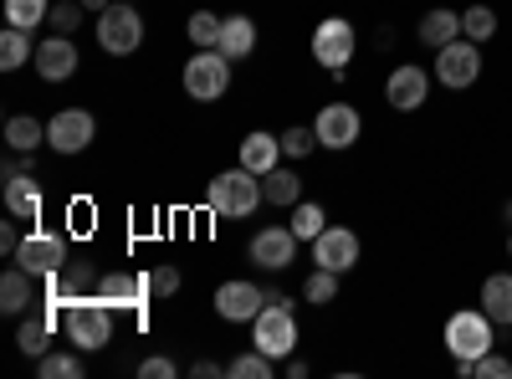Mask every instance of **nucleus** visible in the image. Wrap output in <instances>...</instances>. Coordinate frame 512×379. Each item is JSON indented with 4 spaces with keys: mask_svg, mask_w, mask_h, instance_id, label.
<instances>
[{
    "mask_svg": "<svg viewBox=\"0 0 512 379\" xmlns=\"http://www.w3.org/2000/svg\"><path fill=\"white\" fill-rule=\"evenodd\" d=\"M62 333L72 339V349L82 354H98L113 344V308L103 292H82V298H72L62 308Z\"/></svg>",
    "mask_w": 512,
    "mask_h": 379,
    "instance_id": "1",
    "label": "nucleus"
},
{
    "mask_svg": "<svg viewBox=\"0 0 512 379\" xmlns=\"http://www.w3.org/2000/svg\"><path fill=\"white\" fill-rule=\"evenodd\" d=\"M205 205H210V216H221V221H246L256 205H267L262 195V175H251V170H221L216 180L205 185Z\"/></svg>",
    "mask_w": 512,
    "mask_h": 379,
    "instance_id": "2",
    "label": "nucleus"
},
{
    "mask_svg": "<svg viewBox=\"0 0 512 379\" xmlns=\"http://www.w3.org/2000/svg\"><path fill=\"white\" fill-rule=\"evenodd\" d=\"M267 308L251 318V344L262 349L267 359H292L297 354V318H292V303L282 298V292H267Z\"/></svg>",
    "mask_w": 512,
    "mask_h": 379,
    "instance_id": "3",
    "label": "nucleus"
},
{
    "mask_svg": "<svg viewBox=\"0 0 512 379\" xmlns=\"http://www.w3.org/2000/svg\"><path fill=\"white\" fill-rule=\"evenodd\" d=\"M180 82H185V98L216 103V98H226V88H231V57L216 52V47H195V57L185 62Z\"/></svg>",
    "mask_w": 512,
    "mask_h": 379,
    "instance_id": "4",
    "label": "nucleus"
},
{
    "mask_svg": "<svg viewBox=\"0 0 512 379\" xmlns=\"http://www.w3.org/2000/svg\"><path fill=\"white\" fill-rule=\"evenodd\" d=\"M446 349L451 359H482L497 349V323L482 308H461L446 318Z\"/></svg>",
    "mask_w": 512,
    "mask_h": 379,
    "instance_id": "5",
    "label": "nucleus"
},
{
    "mask_svg": "<svg viewBox=\"0 0 512 379\" xmlns=\"http://www.w3.org/2000/svg\"><path fill=\"white\" fill-rule=\"evenodd\" d=\"M98 47L108 57H134L144 47V16L128 6V0H113V6L98 16Z\"/></svg>",
    "mask_w": 512,
    "mask_h": 379,
    "instance_id": "6",
    "label": "nucleus"
},
{
    "mask_svg": "<svg viewBox=\"0 0 512 379\" xmlns=\"http://www.w3.org/2000/svg\"><path fill=\"white\" fill-rule=\"evenodd\" d=\"M431 77L441 82V88H451V93H466V88L482 77V47H477V41H466V36L446 41V47L436 52Z\"/></svg>",
    "mask_w": 512,
    "mask_h": 379,
    "instance_id": "7",
    "label": "nucleus"
},
{
    "mask_svg": "<svg viewBox=\"0 0 512 379\" xmlns=\"http://www.w3.org/2000/svg\"><path fill=\"white\" fill-rule=\"evenodd\" d=\"M313 134H318V144H323V149L344 154V149H354V144H359V134H364V113H359L354 103H344V98H333V103H323V108H318Z\"/></svg>",
    "mask_w": 512,
    "mask_h": 379,
    "instance_id": "8",
    "label": "nucleus"
},
{
    "mask_svg": "<svg viewBox=\"0 0 512 379\" xmlns=\"http://www.w3.org/2000/svg\"><path fill=\"white\" fill-rule=\"evenodd\" d=\"M11 262L26 267V272L41 282V277L62 272L72 257H67V241H62L57 231H31V236H21V246H16V257H11Z\"/></svg>",
    "mask_w": 512,
    "mask_h": 379,
    "instance_id": "9",
    "label": "nucleus"
},
{
    "mask_svg": "<svg viewBox=\"0 0 512 379\" xmlns=\"http://www.w3.org/2000/svg\"><path fill=\"white\" fill-rule=\"evenodd\" d=\"M98 139V118L88 113V108H62V113H52L47 118V149H57V154H82Z\"/></svg>",
    "mask_w": 512,
    "mask_h": 379,
    "instance_id": "10",
    "label": "nucleus"
},
{
    "mask_svg": "<svg viewBox=\"0 0 512 379\" xmlns=\"http://www.w3.org/2000/svg\"><path fill=\"white\" fill-rule=\"evenodd\" d=\"M354 52H359V36H354V26H349L344 16L318 21V31H313V57H318V67L349 72V57H354Z\"/></svg>",
    "mask_w": 512,
    "mask_h": 379,
    "instance_id": "11",
    "label": "nucleus"
},
{
    "mask_svg": "<svg viewBox=\"0 0 512 379\" xmlns=\"http://www.w3.org/2000/svg\"><path fill=\"white\" fill-rule=\"evenodd\" d=\"M98 292L108 298V308H113V313H123V308H128L139 323H149V318H144V303L154 298L149 272H103V277H98Z\"/></svg>",
    "mask_w": 512,
    "mask_h": 379,
    "instance_id": "12",
    "label": "nucleus"
},
{
    "mask_svg": "<svg viewBox=\"0 0 512 379\" xmlns=\"http://www.w3.org/2000/svg\"><path fill=\"white\" fill-rule=\"evenodd\" d=\"M359 257H364V246H359V231H349V226H328L318 241H313V267H328V272H354L359 267Z\"/></svg>",
    "mask_w": 512,
    "mask_h": 379,
    "instance_id": "13",
    "label": "nucleus"
},
{
    "mask_svg": "<svg viewBox=\"0 0 512 379\" xmlns=\"http://www.w3.org/2000/svg\"><path fill=\"white\" fill-rule=\"evenodd\" d=\"M292 262H297V231L292 226H262L251 236V267L287 272Z\"/></svg>",
    "mask_w": 512,
    "mask_h": 379,
    "instance_id": "14",
    "label": "nucleus"
},
{
    "mask_svg": "<svg viewBox=\"0 0 512 379\" xmlns=\"http://www.w3.org/2000/svg\"><path fill=\"white\" fill-rule=\"evenodd\" d=\"M267 303H272V298H267V292L256 287V282H246V277L216 287V318H221V323H251Z\"/></svg>",
    "mask_w": 512,
    "mask_h": 379,
    "instance_id": "15",
    "label": "nucleus"
},
{
    "mask_svg": "<svg viewBox=\"0 0 512 379\" xmlns=\"http://www.w3.org/2000/svg\"><path fill=\"white\" fill-rule=\"evenodd\" d=\"M98 267L93 262H67L62 272H52V277H41V303H57V308H67L72 298H82V292H98Z\"/></svg>",
    "mask_w": 512,
    "mask_h": 379,
    "instance_id": "16",
    "label": "nucleus"
},
{
    "mask_svg": "<svg viewBox=\"0 0 512 379\" xmlns=\"http://www.w3.org/2000/svg\"><path fill=\"white\" fill-rule=\"evenodd\" d=\"M425 98H431V72H425V67L400 62L390 72V82H384V103H390L395 113H415Z\"/></svg>",
    "mask_w": 512,
    "mask_h": 379,
    "instance_id": "17",
    "label": "nucleus"
},
{
    "mask_svg": "<svg viewBox=\"0 0 512 379\" xmlns=\"http://www.w3.org/2000/svg\"><path fill=\"white\" fill-rule=\"evenodd\" d=\"M36 72L47 77V82H67L77 72V41L72 36H47V41H36Z\"/></svg>",
    "mask_w": 512,
    "mask_h": 379,
    "instance_id": "18",
    "label": "nucleus"
},
{
    "mask_svg": "<svg viewBox=\"0 0 512 379\" xmlns=\"http://www.w3.org/2000/svg\"><path fill=\"white\" fill-rule=\"evenodd\" d=\"M277 159H282V134H267V129L246 134L241 139V154H236V164H241V170H251V175H272Z\"/></svg>",
    "mask_w": 512,
    "mask_h": 379,
    "instance_id": "19",
    "label": "nucleus"
},
{
    "mask_svg": "<svg viewBox=\"0 0 512 379\" xmlns=\"http://www.w3.org/2000/svg\"><path fill=\"white\" fill-rule=\"evenodd\" d=\"M36 277L26 272V267H11L6 277H0V313H11V318H26L31 313V303H36V287H31Z\"/></svg>",
    "mask_w": 512,
    "mask_h": 379,
    "instance_id": "20",
    "label": "nucleus"
},
{
    "mask_svg": "<svg viewBox=\"0 0 512 379\" xmlns=\"http://www.w3.org/2000/svg\"><path fill=\"white\" fill-rule=\"evenodd\" d=\"M52 333H57V323L47 318V308L26 313L21 328H16V349H21L26 359H41V354H52Z\"/></svg>",
    "mask_w": 512,
    "mask_h": 379,
    "instance_id": "21",
    "label": "nucleus"
},
{
    "mask_svg": "<svg viewBox=\"0 0 512 379\" xmlns=\"http://www.w3.org/2000/svg\"><path fill=\"white\" fill-rule=\"evenodd\" d=\"M415 36H420L431 52H441L446 41H456V36H461V11H446V6L425 11V16H420V26H415Z\"/></svg>",
    "mask_w": 512,
    "mask_h": 379,
    "instance_id": "22",
    "label": "nucleus"
},
{
    "mask_svg": "<svg viewBox=\"0 0 512 379\" xmlns=\"http://www.w3.org/2000/svg\"><path fill=\"white\" fill-rule=\"evenodd\" d=\"M6 210L16 221H41V185H36V175H11L6 180Z\"/></svg>",
    "mask_w": 512,
    "mask_h": 379,
    "instance_id": "23",
    "label": "nucleus"
},
{
    "mask_svg": "<svg viewBox=\"0 0 512 379\" xmlns=\"http://www.w3.org/2000/svg\"><path fill=\"white\" fill-rule=\"evenodd\" d=\"M482 313L497 328H512V272H492L482 282Z\"/></svg>",
    "mask_w": 512,
    "mask_h": 379,
    "instance_id": "24",
    "label": "nucleus"
},
{
    "mask_svg": "<svg viewBox=\"0 0 512 379\" xmlns=\"http://www.w3.org/2000/svg\"><path fill=\"white\" fill-rule=\"evenodd\" d=\"M216 52H226L231 62H246V57L256 52V21H251V16H226L221 47H216Z\"/></svg>",
    "mask_w": 512,
    "mask_h": 379,
    "instance_id": "25",
    "label": "nucleus"
},
{
    "mask_svg": "<svg viewBox=\"0 0 512 379\" xmlns=\"http://www.w3.org/2000/svg\"><path fill=\"white\" fill-rule=\"evenodd\" d=\"M6 144H11L16 154H36L41 144H47V123L31 118V113H11V118H6Z\"/></svg>",
    "mask_w": 512,
    "mask_h": 379,
    "instance_id": "26",
    "label": "nucleus"
},
{
    "mask_svg": "<svg viewBox=\"0 0 512 379\" xmlns=\"http://www.w3.org/2000/svg\"><path fill=\"white\" fill-rule=\"evenodd\" d=\"M262 195H267V205H277V210H292L297 200H303V175L297 170H277L272 175H262Z\"/></svg>",
    "mask_w": 512,
    "mask_h": 379,
    "instance_id": "27",
    "label": "nucleus"
},
{
    "mask_svg": "<svg viewBox=\"0 0 512 379\" xmlns=\"http://www.w3.org/2000/svg\"><path fill=\"white\" fill-rule=\"evenodd\" d=\"M26 62H36L31 31H21V26H6V31H0V67H6V72H16V67H26Z\"/></svg>",
    "mask_w": 512,
    "mask_h": 379,
    "instance_id": "28",
    "label": "nucleus"
},
{
    "mask_svg": "<svg viewBox=\"0 0 512 379\" xmlns=\"http://www.w3.org/2000/svg\"><path fill=\"white\" fill-rule=\"evenodd\" d=\"M287 226L297 231V241H318V236L328 231V216H323V205H313V200H297Z\"/></svg>",
    "mask_w": 512,
    "mask_h": 379,
    "instance_id": "29",
    "label": "nucleus"
},
{
    "mask_svg": "<svg viewBox=\"0 0 512 379\" xmlns=\"http://www.w3.org/2000/svg\"><path fill=\"white\" fill-rule=\"evenodd\" d=\"M47 16H52V0H6V26L36 31L47 26Z\"/></svg>",
    "mask_w": 512,
    "mask_h": 379,
    "instance_id": "30",
    "label": "nucleus"
},
{
    "mask_svg": "<svg viewBox=\"0 0 512 379\" xmlns=\"http://www.w3.org/2000/svg\"><path fill=\"white\" fill-rule=\"evenodd\" d=\"M226 374H231V379H272V374H277V359H267L262 349L251 344L246 354H236V359L226 364Z\"/></svg>",
    "mask_w": 512,
    "mask_h": 379,
    "instance_id": "31",
    "label": "nucleus"
},
{
    "mask_svg": "<svg viewBox=\"0 0 512 379\" xmlns=\"http://www.w3.org/2000/svg\"><path fill=\"white\" fill-rule=\"evenodd\" d=\"M461 36L477 41V47H482V41H492L497 36V11L492 6H466L461 11Z\"/></svg>",
    "mask_w": 512,
    "mask_h": 379,
    "instance_id": "32",
    "label": "nucleus"
},
{
    "mask_svg": "<svg viewBox=\"0 0 512 379\" xmlns=\"http://www.w3.org/2000/svg\"><path fill=\"white\" fill-rule=\"evenodd\" d=\"M221 26H226V16H216V11H195V16L185 21V36L195 41V47H221Z\"/></svg>",
    "mask_w": 512,
    "mask_h": 379,
    "instance_id": "33",
    "label": "nucleus"
},
{
    "mask_svg": "<svg viewBox=\"0 0 512 379\" xmlns=\"http://www.w3.org/2000/svg\"><path fill=\"white\" fill-rule=\"evenodd\" d=\"M36 374L41 379H82V349H72V354H41Z\"/></svg>",
    "mask_w": 512,
    "mask_h": 379,
    "instance_id": "34",
    "label": "nucleus"
},
{
    "mask_svg": "<svg viewBox=\"0 0 512 379\" xmlns=\"http://www.w3.org/2000/svg\"><path fill=\"white\" fill-rule=\"evenodd\" d=\"M303 298H308L313 308H328V303L338 298V272H328V267H313V277L303 282Z\"/></svg>",
    "mask_w": 512,
    "mask_h": 379,
    "instance_id": "35",
    "label": "nucleus"
},
{
    "mask_svg": "<svg viewBox=\"0 0 512 379\" xmlns=\"http://www.w3.org/2000/svg\"><path fill=\"white\" fill-rule=\"evenodd\" d=\"M82 16H88V6H82V0H57V6H52V16H47V26H52L57 36H77Z\"/></svg>",
    "mask_w": 512,
    "mask_h": 379,
    "instance_id": "36",
    "label": "nucleus"
},
{
    "mask_svg": "<svg viewBox=\"0 0 512 379\" xmlns=\"http://www.w3.org/2000/svg\"><path fill=\"white\" fill-rule=\"evenodd\" d=\"M313 149H318L313 123H292V129H282V154H287V159H308Z\"/></svg>",
    "mask_w": 512,
    "mask_h": 379,
    "instance_id": "37",
    "label": "nucleus"
},
{
    "mask_svg": "<svg viewBox=\"0 0 512 379\" xmlns=\"http://www.w3.org/2000/svg\"><path fill=\"white\" fill-rule=\"evenodd\" d=\"M472 379H512V359L492 349V354L472 359Z\"/></svg>",
    "mask_w": 512,
    "mask_h": 379,
    "instance_id": "38",
    "label": "nucleus"
},
{
    "mask_svg": "<svg viewBox=\"0 0 512 379\" xmlns=\"http://www.w3.org/2000/svg\"><path fill=\"white\" fill-rule=\"evenodd\" d=\"M149 287H154V298H175V292H180V267L159 262V267L149 272Z\"/></svg>",
    "mask_w": 512,
    "mask_h": 379,
    "instance_id": "39",
    "label": "nucleus"
},
{
    "mask_svg": "<svg viewBox=\"0 0 512 379\" xmlns=\"http://www.w3.org/2000/svg\"><path fill=\"white\" fill-rule=\"evenodd\" d=\"M139 374H144V379H175L180 364H175V359H164V354H149V359L139 364Z\"/></svg>",
    "mask_w": 512,
    "mask_h": 379,
    "instance_id": "40",
    "label": "nucleus"
},
{
    "mask_svg": "<svg viewBox=\"0 0 512 379\" xmlns=\"http://www.w3.org/2000/svg\"><path fill=\"white\" fill-rule=\"evenodd\" d=\"M190 374H195V379H216V374H226V364H216V359H195Z\"/></svg>",
    "mask_w": 512,
    "mask_h": 379,
    "instance_id": "41",
    "label": "nucleus"
},
{
    "mask_svg": "<svg viewBox=\"0 0 512 379\" xmlns=\"http://www.w3.org/2000/svg\"><path fill=\"white\" fill-rule=\"evenodd\" d=\"M16 246H21V236H16V226L6 221V226H0V251H6V257H16Z\"/></svg>",
    "mask_w": 512,
    "mask_h": 379,
    "instance_id": "42",
    "label": "nucleus"
},
{
    "mask_svg": "<svg viewBox=\"0 0 512 379\" xmlns=\"http://www.w3.org/2000/svg\"><path fill=\"white\" fill-rule=\"evenodd\" d=\"M282 369H287L292 379H303V374H308V364H303V359H282Z\"/></svg>",
    "mask_w": 512,
    "mask_h": 379,
    "instance_id": "43",
    "label": "nucleus"
},
{
    "mask_svg": "<svg viewBox=\"0 0 512 379\" xmlns=\"http://www.w3.org/2000/svg\"><path fill=\"white\" fill-rule=\"evenodd\" d=\"M82 6H88V16H103V11L113 6V0H82Z\"/></svg>",
    "mask_w": 512,
    "mask_h": 379,
    "instance_id": "44",
    "label": "nucleus"
},
{
    "mask_svg": "<svg viewBox=\"0 0 512 379\" xmlns=\"http://www.w3.org/2000/svg\"><path fill=\"white\" fill-rule=\"evenodd\" d=\"M502 216H507V226H512V200H507V205H502Z\"/></svg>",
    "mask_w": 512,
    "mask_h": 379,
    "instance_id": "45",
    "label": "nucleus"
},
{
    "mask_svg": "<svg viewBox=\"0 0 512 379\" xmlns=\"http://www.w3.org/2000/svg\"><path fill=\"white\" fill-rule=\"evenodd\" d=\"M507 257H512V236H507Z\"/></svg>",
    "mask_w": 512,
    "mask_h": 379,
    "instance_id": "46",
    "label": "nucleus"
},
{
    "mask_svg": "<svg viewBox=\"0 0 512 379\" xmlns=\"http://www.w3.org/2000/svg\"><path fill=\"white\" fill-rule=\"evenodd\" d=\"M128 6H134V0H128Z\"/></svg>",
    "mask_w": 512,
    "mask_h": 379,
    "instance_id": "47",
    "label": "nucleus"
}]
</instances>
